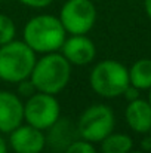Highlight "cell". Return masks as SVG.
<instances>
[{"label": "cell", "instance_id": "1", "mask_svg": "<svg viewBox=\"0 0 151 153\" xmlns=\"http://www.w3.org/2000/svg\"><path fill=\"white\" fill-rule=\"evenodd\" d=\"M67 39V31L59 16L40 13L30 18L24 27V42L36 53L59 51Z\"/></svg>", "mask_w": 151, "mask_h": 153}, {"label": "cell", "instance_id": "2", "mask_svg": "<svg viewBox=\"0 0 151 153\" xmlns=\"http://www.w3.org/2000/svg\"><path fill=\"white\" fill-rule=\"evenodd\" d=\"M30 79L39 92L56 95L65 89L71 79V64L62 53H43V56L36 61Z\"/></svg>", "mask_w": 151, "mask_h": 153}, {"label": "cell", "instance_id": "3", "mask_svg": "<svg viewBox=\"0 0 151 153\" xmlns=\"http://www.w3.org/2000/svg\"><path fill=\"white\" fill-rule=\"evenodd\" d=\"M36 52L25 42L12 40L0 46V80L18 83L28 79L36 65Z\"/></svg>", "mask_w": 151, "mask_h": 153}, {"label": "cell", "instance_id": "4", "mask_svg": "<svg viewBox=\"0 0 151 153\" xmlns=\"http://www.w3.org/2000/svg\"><path fill=\"white\" fill-rule=\"evenodd\" d=\"M89 85L102 98H117L130 85L129 68L116 59L99 61L91 70Z\"/></svg>", "mask_w": 151, "mask_h": 153}, {"label": "cell", "instance_id": "5", "mask_svg": "<svg viewBox=\"0 0 151 153\" xmlns=\"http://www.w3.org/2000/svg\"><path fill=\"white\" fill-rule=\"evenodd\" d=\"M77 129L80 138L91 143H101L108 134L114 131L116 116L110 105L107 104H94L89 105L79 116Z\"/></svg>", "mask_w": 151, "mask_h": 153}, {"label": "cell", "instance_id": "6", "mask_svg": "<svg viewBox=\"0 0 151 153\" xmlns=\"http://www.w3.org/2000/svg\"><path fill=\"white\" fill-rule=\"evenodd\" d=\"M59 117L61 105L52 94L37 91L24 102V120L37 129L48 131Z\"/></svg>", "mask_w": 151, "mask_h": 153}, {"label": "cell", "instance_id": "7", "mask_svg": "<svg viewBox=\"0 0 151 153\" xmlns=\"http://www.w3.org/2000/svg\"><path fill=\"white\" fill-rule=\"evenodd\" d=\"M59 19L70 34H88L96 22L94 0H67L59 12Z\"/></svg>", "mask_w": 151, "mask_h": 153}, {"label": "cell", "instance_id": "8", "mask_svg": "<svg viewBox=\"0 0 151 153\" xmlns=\"http://www.w3.org/2000/svg\"><path fill=\"white\" fill-rule=\"evenodd\" d=\"M9 146L15 153H42L46 147L45 131L22 123L9 134Z\"/></svg>", "mask_w": 151, "mask_h": 153}, {"label": "cell", "instance_id": "9", "mask_svg": "<svg viewBox=\"0 0 151 153\" xmlns=\"http://www.w3.org/2000/svg\"><path fill=\"white\" fill-rule=\"evenodd\" d=\"M61 51L71 65H88L96 56V46L86 34H71L65 39Z\"/></svg>", "mask_w": 151, "mask_h": 153}, {"label": "cell", "instance_id": "10", "mask_svg": "<svg viewBox=\"0 0 151 153\" xmlns=\"http://www.w3.org/2000/svg\"><path fill=\"white\" fill-rule=\"evenodd\" d=\"M24 123V102L10 91H0V132L10 134Z\"/></svg>", "mask_w": 151, "mask_h": 153}, {"label": "cell", "instance_id": "11", "mask_svg": "<svg viewBox=\"0 0 151 153\" xmlns=\"http://www.w3.org/2000/svg\"><path fill=\"white\" fill-rule=\"evenodd\" d=\"M77 138H80L77 123L71 122L70 119L59 117L46 134V144L49 146L53 152L64 153V150Z\"/></svg>", "mask_w": 151, "mask_h": 153}, {"label": "cell", "instance_id": "12", "mask_svg": "<svg viewBox=\"0 0 151 153\" xmlns=\"http://www.w3.org/2000/svg\"><path fill=\"white\" fill-rule=\"evenodd\" d=\"M124 119L129 128L136 134H148L151 131V104L148 100L136 98L129 101L124 110Z\"/></svg>", "mask_w": 151, "mask_h": 153}, {"label": "cell", "instance_id": "13", "mask_svg": "<svg viewBox=\"0 0 151 153\" xmlns=\"http://www.w3.org/2000/svg\"><path fill=\"white\" fill-rule=\"evenodd\" d=\"M130 85L139 91H148L151 88V58H141L135 61L129 68Z\"/></svg>", "mask_w": 151, "mask_h": 153}, {"label": "cell", "instance_id": "14", "mask_svg": "<svg viewBox=\"0 0 151 153\" xmlns=\"http://www.w3.org/2000/svg\"><path fill=\"white\" fill-rule=\"evenodd\" d=\"M133 150V140L124 132H111L101 141V153H129Z\"/></svg>", "mask_w": 151, "mask_h": 153}, {"label": "cell", "instance_id": "15", "mask_svg": "<svg viewBox=\"0 0 151 153\" xmlns=\"http://www.w3.org/2000/svg\"><path fill=\"white\" fill-rule=\"evenodd\" d=\"M15 34L16 27L13 19L6 13H0V46L12 42L15 39Z\"/></svg>", "mask_w": 151, "mask_h": 153}, {"label": "cell", "instance_id": "16", "mask_svg": "<svg viewBox=\"0 0 151 153\" xmlns=\"http://www.w3.org/2000/svg\"><path fill=\"white\" fill-rule=\"evenodd\" d=\"M64 153H98L94 143L88 141V140H83V138H77L76 141H73L65 150Z\"/></svg>", "mask_w": 151, "mask_h": 153}, {"label": "cell", "instance_id": "17", "mask_svg": "<svg viewBox=\"0 0 151 153\" xmlns=\"http://www.w3.org/2000/svg\"><path fill=\"white\" fill-rule=\"evenodd\" d=\"M37 89L34 86V83L31 82V79H24L21 82H18V95L21 97H25V98H30L33 94H36Z\"/></svg>", "mask_w": 151, "mask_h": 153}, {"label": "cell", "instance_id": "18", "mask_svg": "<svg viewBox=\"0 0 151 153\" xmlns=\"http://www.w3.org/2000/svg\"><path fill=\"white\" fill-rule=\"evenodd\" d=\"M21 4L33 7V9H43L53 3V0H18Z\"/></svg>", "mask_w": 151, "mask_h": 153}, {"label": "cell", "instance_id": "19", "mask_svg": "<svg viewBox=\"0 0 151 153\" xmlns=\"http://www.w3.org/2000/svg\"><path fill=\"white\" fill-rule=\"evenodd\" d=\"M123 97L129 101H133V100H136V98H139L141 97V91L138 89V88H135V86H132V85H129L127 88H126V91L123 92Z\"/></svg>", "mask_w": 151, "mask_h": 153}, {"label": "cell", "instance_id": "20", "mask_svg": "<svg viewBox=\"0 0 151 153\" xmlns=\"http://www.w3.org/2000/svg\"><path fill=\"white\" fill-rule=\"evenodd\" d=\"M141 150L144 152H151V135L150 134H145V137L141 140Z\"/></svg>", "mask_w": 151, "mask_h": 153}, {"label": "cell", "instance_id": "21", "mask_svg": "<svg viewBox=\"0 0 151 153\" xmlns=\"http://www.w3.org/2000/svg\"><path fill=\"white\" fill-rule=\"evenodd\" d=\"M0 153H7V143L0 132Z\"/></svg>", "mask_w": 151, "mask_h": 153}, {"label": "cell", "instance_id": "22", "mask_svg": "<svg viewBox=\"0 0 151 153\" xmlns=\"http://www.w3.org/2000/svg\"><path fill=\"white\" fill-rule=\"evenodd\" d=\"M144 9H145V13H147L148 19L151 21V0H144Z\"/></svg>", "mask_w": 151, "mask_h": 153}, {"label": "cell", "instance_id": "23", "mask_svg": "<svg viewBox=\"0 0 151 153\" xmlns=\"http://www.w3.org/2000/svg\"><path fill=\"white\" fill-rule=\"evenodd\" d=\"M147 100H148V102L151 104V88L148 89V98H147Z\"/></svg>", "mask_w": 151, "mask_h": 153}, {"label": "cell", "instance_id": "24", "mask_svg": "<svg viewBox=\"0 0 151 153\" xmlns=\"http://www.w3.org/2000/svg\"><path fill=\"white\" fill-rule=\"evenodd\" d=\"M129 153H147V152H144V150H132V152H129Z\"/></svg>", "mask_w": 151, "mask_h": 153}, {"label": "cell", "instance_id": "25", "mask_svg": "<svg viewBox=\"0 0 151 153\" xmlns=\"http://www.w3.org/2000/svg\"><path fill=\"white\" fill-rule=\"evenodd\" d=\"M148 134H150V135H151V131H150V132H148Z\"/></svg>", "mask_w": 151, "mask_h": 153}, {"label": "cell", "instance_id": "26", "mask_svg": "<svg viewBox=\"0 0 151 153\" xmlns=\"http://www.w3.org/2000/svg\"><path fill=\"white\" fill-rule=\"evenodd\" d=\"M52 153H56V152H52Z\"/></svg>", "mask_w": 151, "mask_h": 153}, {"label": "cell", "instance_id": "27", "mask_svg": "<svg viewBox=\"0 0 151 153\" xmlns=\"http://www.w3.org/2000/svg\"><path fill=\"white\" fill-rule=\"evenodd\" d=\"M94 1H96V0H94Z\"/></svg>", "mask_w": 151, "mask_h": 153}, {"label": "cell", "instance_id": "28", "mask_svg": "<svg viewBox=\"0 0 151 153\" xmlns=\"http://www.w3.org/2000/svg\"><path fill=\"white\" fill-rule=\"evenodd\" d=\"M0 1H1V0H0Z\"/></svg>", "mask_w": 151, "mask_h": 153}]
</instances>
